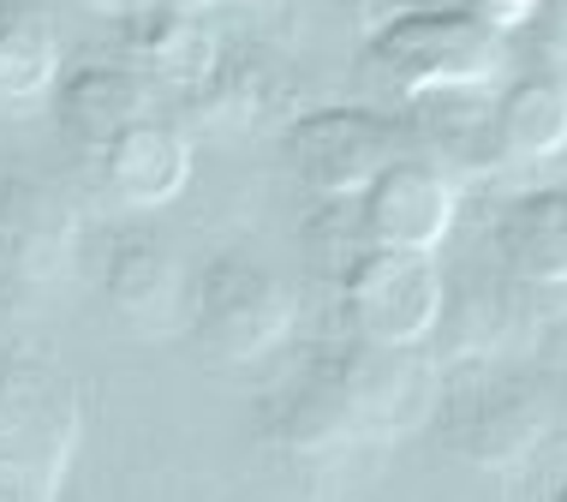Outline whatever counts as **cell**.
<instances>
[{
    "instance_id": "15",
    "label": "cell",
    "mask_w": 567,
    "mask_h": 502,
    "mask_svg": "<svg viewBox=\"0 0 567 502\" xmlns=\"http://www.w3.org/2000/svg\"><path fill=\"white\" fill-rule=\"evenodd\" d=\"M502 264L532 294H567V192H532L496 222Z\"/></svg>"
},
{
    "instance_id": "2",
    "label": "cell",
    "mask_w": 567,
    "mask_h": 502,
    "mask_svg": "<svg viewBox=\"0 0 567 502\" xmlns=\"http://www.w3.org/2000/svg\"><path fill=\"white\" fill-rule=\"evenodd\" d=\"M84 443L79 383L54 359L0 347V502H49L66 491Z\"/></svg>"
},
{
    "instance_id": "10",
    "label": "cell",
    "mask_w": 567,
    "mask_h": 502,
    "mask_svg": "<svg viewBox=\"0 0 567 502\" xmlns=\"http://www.w3.org/2000/svg\"><path fill=\"white\" fill-rule=\"evenodd\" d=\"M79 209L37 174L0 180V269L19 281H60L79 257Z\"/></svg>"
},
{
    "instance_id": "1",
    "label": "cell",
    "mask_w": 567,
    "mask_h": 502,
    "mask_svg": "<svg viewBox=\"0 0 567 502\" xmlns=\"http://www.w3.org/2000/svg\"><path fill=\"white\" fill-rule=\"evenodd\" d=\"M54 114L84 180L120 209H162L186 192L192 144L132 66H79L54 84Z\"/></svg>"
},
{
    "instance_id": "17",
    "label": "cell",
    "mask_w": 567,
    "mask_h": 502,
    "mask_svg": "<svg viewBox=\"0 0 567 502\" xmlns=\"http://www.w3.org/2000/svg\"><path fill=\"white\" fill-rule=\"evenodd\" d=\"M60 84V30L37 0H0V109L49 102Z\"/></svg>"
},
{
    "instance_id": "18",
    "label": "cell",
    "mask_w": 567,
    "mask_h": 502,
    "mask_svg": "<svg viewBox=\"0 0 567 502\" xmlns=\"http://www.w3.org/2000/svg\"><path fill=\"white\" fill-rule=\"evenodd\" d=\"M532 37H538L549 66H561L567 60V0H538L532 7Z\"/></svg>"
},
{
    "instance_id": "8",
    "label": "cell",
    "mask_w": 567,
    "mask_h": 502,
    "mask_svg": "<svg viewBox=\"0 0 567 502\" xmlns=\"http://www.w3.org/2000/svg\"><path fill=\"white\" fill-rule=\"evenodd\" d=\"M364 239L377 246H401V252H436L454 227L460 186L449 174V162H436L431 150H401L382 174L352 197Z\"/></svg>"
},
{
    "instance_id": "7",
    "label": "cell",
    "mask_w": 567,
    "mask_h": 502,
    "mask_svg": "<svg viewBox=\"0 0 567 502\" xmlns=\"http://www.w3.org/2000/svg\"><path fill=\"white\" fill-rule=\"evenodd\" d=\"M257 443H264V454L281 461V467H334L359 443H371V437H364L359 419H352V407L341 401V389L329 383L323 365L305 359L281 389L264 395Z\"/></svg>"
},
{
    "instance_id": "9",
    "label": "cell",
    "mask_w": 567,
    "mask_h": 502,
    "mask_svg": "<svg viewBox=\"0 0 567 502\" xmlns=\"http://www.w3.org/2000/svg\"><path fill=\"white\" fill-rule=\"evenodd\" d=\"M311 359L329 371L371 443H394L424 419V371L412 365V347H377L347 335L334 347H311Z\"/></svg>"
},
{
    "instance_id": "13",
    "label": "cell",
    "mask_w": 567,
    "mask_h": 502,
    "mask_svg": "<svg viewBox=\"0 0 567 502\" xmlns=\"http://www.w3.org/2000/svg\"><path fill=\"white\" fill-rule=\"evenodd\" d=\"M489 139L502 167H538L567 150V72L544 66L519 72L502 90H489Z\"/></svg>"
},
{
    "instance_id": "6",
    "label": "cell",
    "mask_w": 567,
    "mask_h": 502,
    "mask_svg": "<svg viewBox=\"0 0 567 502\" xmlns=\"http://www.w3.org/2000/svg\"><path fill=\"white\" fill-rule=\"evenodd\" d=\"M401 150H412V139L371 109H317L287 126V162L323 204H352Z\"/></svg>"
},
{
    "instance_id": "5",
    "label": "cell",
    "mask_w": 567,
    "mask_h": 502,
    "mask_svg": "<svg viewBox=\"0 0 567 502\" xmlns=\"http://www.w3.org/2000/svg\"><path fill=\"white\" fill-rule=\"evenodd\" d=\"M334 317L347 335L377 347H419L424 335L442 329V276L431 252H401L364 239L329 276Z\"/></svg>"
},
{
    "instance_id": "4",
    "label": "cell",
    "mask_w": 567,
    "mask_h": 502,
    "mask_svg": "<svg viewBox=\"0 0 567 502\" xmlns=\"http://www.w3.org/2000/svg\"><path fill=\"white\" fill-rule=\"evenodd\" d=\"M186 324L216 365H264L293 341L299 294L257 257L221 252L186 287Z\"/></svg>"
},
{
    "instance_id": "12",
    "label": "cell",
    "mask_w": 567,
    "mask_h": 502,
    "mask_svg": "<svg viewBox=\"0 0 567 502\" xmlns=\"http://www.w3.org/2000/svg\"><path fill=\"white\" fill-rule=\"evenodd\" d=\"M186 269L156 234H120L102 257V294L137 335H167L186 317Z\"/></svg>"
},
{
    "instance_id": "11",
    "label": "cell",
    "mask_w": 567,
    "mask_h": 502,
    "mask_svg": "<svg viewBox=\"0 0 567 502\" xmlns=\"http://www.w3.org/2000/svg\"><path fill=\"white\" fill-rule=\"evenodd\" d=\"M549 431V407L532 383H478L454 395L442 437L460 461L472 467H519L526 454H538Z\"/></svg>"
},
{
    "instance_id": "16",
    "label": "cell",
    "mask_w": 567,
    "mask_h": 502,
    "mask_svg": "<svg viewBox=\"0 0 567 502\" xmlns=\"http://www.w3.org/2000/svg\"><path fill=\"white\" fill-rule=\"evenodd\" d=\"M293 96L287 79L257 54H216V66L192 84V102H197V120L209 132H257L281 114V102Z\"/></svg>"
},
{
    "instance_id": "14",
    "label": "cell",
    "mask_w": 567,
    "mask_h": 502,
    "mask_svg": "<svg viewBox=\"0 0 567 502\" xmlns=\"http://www.w3.org/2000/svg\"><path fill=\"white\" fill-rule=\"evenodd\" d=\"M120 49H126L132 72H144L150 84H174V90H192L221 54L216 37L179 0H132L120 12Z\"/></svg>"
},
{
    "instance_id": "20",
    "label": "cell",
    "mask_w": 567,
    "mask_h": 502,
    "mask_svg": "<svg viewBox=\"0 0 567 502\" xmlns=\"http://www.w3.org/2000/svg\"><path fill=\"white\" fill-rule=\"evenodd\" d=\"M412 7H436V0H412Z\"/></svg>"
},
{
    "instance_id": "19",
    "label": "cell",
    "mask_w": 567,
    "mask_h": 502,
    "mask_svg": "<svg viewBox=\"0 0 567 502\" xmlns=\"http://www.w3.org/2000/svg\"><path fill=\"white\" fill-rule=\"evenodd\" d=\"M460 7L478 12V19H484L489 30L514 37V30H526V24H532V7H538V0H460Z\"/></svg>"
},
{
    "instance_id": "3",
    "label": "cell",
    "mask_w": 567,
    "mask_h": 502,
    "mask_svg": "<svg viewBox=\"0 0 567 502\" xmlns=\"http://www.w3.org/2000/svg\"><path fill=\"white\" fill-rule=\"evenodd\" d=\"M371 66L406 102L436 90H496L508 72V37L466 7H406L377 30Z\"/></svg>"
}]
</instances>
